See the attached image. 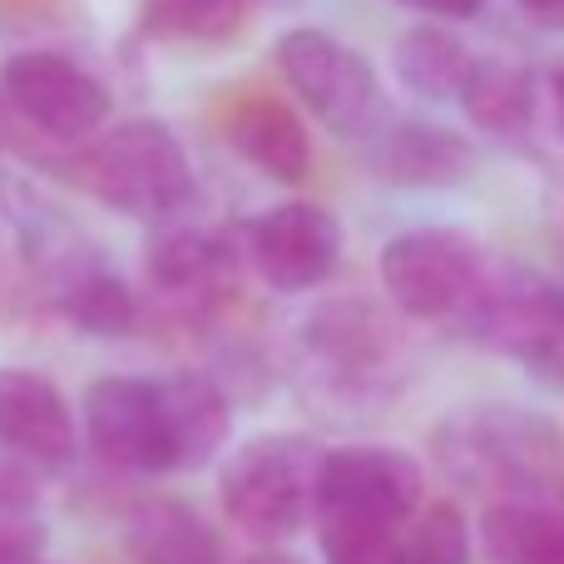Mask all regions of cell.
I'll list each match as a JSON object with an SVG mask.
<instances>
[{
	"label": "cell",
	"mask_w": 564,
	"mask_h": 564,
	"mask_svg": "<svg viewBox=\"0 0 564 564\" xmlns=\"http://www.w3.org/2000/svg\"><path fill=\"white\" fill-rule=\"evenodd\" d=\"M278 69L292 95L341 139H361L381 124V79L367 55L337 40L332 30L302 25L278 40Z\"/></svg>",
	"instance_id": "obj_6"
},
{
	"label": "cell",
	"mask_w": 564,
	"mask_h": 564,
	"mask_svg": "<svg viewBox=\"0 0 564 564\" xmlns=\"http://www.w3.org/2000/svg\"><path fill=\"white\" fill-rule=\"evenodd\" d=\"M391 347H397V337L361 302H332L307 327V357L317 361L327 391H337V397L371 401V391H387Z\"/></svg>",
	"instance_id": "obj_12"
},
{
	"label": "cell",
	"mask_w": 564,
	"mask_h": 564,
	"mask_svg": "<svg viewBox=\"0 0 564 564\" xmlns=\"http://www.w3.org/2000/svg\"><path fill=\"white\" fill-rule=\"evenodd\" d=\"M169 397V421H174V446H178V466H204L218 456V446L228 441V397L224 387H214L208 377H169L164 381Z\"/></svg>",
	"instance_id": "obj_20"
},
{
	"label": "cell",
	"mask_w": 564,
	"mask_h": 564,
	"mask_svg": "<svg viewBox=\"0 0 564 564\" xmlns=\"http://www.w3.org/2000/svg\"><path fill=\"white\" fill-rule=\"evenodd\" d=\"M496 268V258L456 228H416L381 248V288H387L391 307L416 322H460L466 327L470 312L490 292Z\"/></svg>",
	"instance_id": "obj_3"
},
{
	"label": "cell",
	"mask_w": 564,
	"mask_h": 564,
	"mask_svg": "<svg viewBox=\"0 0 564 564\" xmlns=\"http://www.w3.org/2000/svg\"><path fill=\"white\" fill-rule=\"evenodd\" d=\"M75 411L55 381L30 367H0V451L35 470H59L75 460Z\"/></svg>",
	"instance_id": "obj_11"
},
{
	"label": "cell",
	"mask_w": 564,
	"mask_h": 564,
	"mask_svg": "<svg viewBox=\"0 0 564 564\" xmlns=\"http://www.w3.org/2000/svg\"><path fill=\"white\" fill-rule=\"evenodd\" d=\"M466 115L476 119L490 134H516L530 124L535 115V85L520 65L510 59H476V75H470L466 95H460Z\"/></svg>",
	"instance_id": "obj_21"
},
{
	"label": "cell",
	"mask_w": 564,
	"mask_h": 564,
	"mask_svg": "<svg viewBox=\"0 0 564 564\" xmlns=\"http://www.w3.org/2000/svg\"><path fill=\"white\" fill-rule=\"evenodd\" d=\"M45 535L25 516H0V564H40Z\"/></svg>",
	"instance_id": "obj_25"
},
{
	"label": "cell",
	"mask_w": 564,
	"mask_h": 564,
	"mask_svg": "<svg viewBox=\"0 0 564 564\" xmlns=\"http://www.w3.org/2000/svg\"><path fill=\"white\" fill-rule=\"evenodd\" d=\"M55 302L89 337H129L139 322V302H134V292H129V282L109 263H99L95 253L59 268Z\"/></svg>",
	"instance_id": "obj_17"
},
{
	"label": "cell",
	"mask_w": 564,
	"mask_h": 564,
	"mask_svg": "<svg viewBox=\"0 0 564 564\" xmlns=\"http://www.w3.org/2000/svg\"><path fill=\"white\" fill-rule=\"evenodd\" d=\"M228 139L258 174L278 178V184H302L312 169L307 124L297 119V109L273 95L238 99L234 115H228Z\"/></svg>",
	"instance_id": "obj_14"
},
{
	"label": "cell",
	"mask_w": 564,
	"mask_h": 564,
	"mask_svg": "<svg viewBox=\"0 0 564 564\" xmlns=\"http://www.w3.org/2000/svg\"><path fill=\"white\" fill-rule=\"evenodd\" d=\"M40 500V476L30 460L0 451V516H25Z\"/></svg>",
	"instance_id": "obj_24"
},
{
	"label": "cell",
	"mask_w": 564,
	"mask_h": 564,
	"mask_svg": "<svg viewBox=\"0 0 564 564\" xmlns=\"http://www.w3.org/2000/svg\"><path fill=\"white\" fill-rule=\"evenodd\" d=\"M421 510V466L391 446L327 451L317 480V535L327 564H401V535Z\"/></svg>",
	"instance_id": "obj_1"
},
{
	"label": "cell",
	"mask_w": 564,
	"mask_h": 564,
	"mask_svg": "<svg viewBox=\"0 0 564 564\" xmlns=\"http://www.w3.org/2000/svg\"><path fill=\"white\" fill-rule=\"evenodd\" d=\"M470 337L520 357L530 371L564 387V288L530 268H496L490 292L466 322Z\"/></svg>",
	"instance_id": "obj_7"
},
{
	"label": "cell",
	"mask_w": 564,
	"mask_h": 564,
	"mask_svg": "<svg viewBox=\"0 0 564 564\" xmlns=\"http://www.w3.org/2000/svg\"><path fill=\"white\" fill-rule=\"evenodd\" d=\"M401 564H470V525L451 500L421 506L401 535Z\"/></svg>",
	"instance_id": "obj_23"
},
{
	"label": "cell",
	"mask_w": 564,
	"mask_h": 564,
	"mask_svg": "<svg viewBox=\"0 0 564 564\" xmlns=\"http://www.w3.org/2000/svg\"><path fill=\"white\" fill-rule=\"evenodd\" d=\"M248 564H297V560H288V555H278V550H268V555H253Z\"/></svg>",
	"instance_id": "obj_28"
},
{
	"label": "cell",
	"mask_w": 564,
	"mask_h": 564,
	"mask_svg": "<svg viewBox=\"0 0 564 564\" xmlns=\"http://www.w3.org/2000/svg\"><path fill=\"white\" fill-rule=\"evenodd\" d=\"M397 6L421 10V15H431V20H470V15H480L486 0H397Z\"/></svg>",
	"instance_id": "obj_26"
},
{
	"label": "cell",
	"mask_w": 564,
	"mask_h": 564,
	"mask_svg": "<svg viewBox=\"0 0 564 564\" xmlns=\"http://www.w3.org/2000/svg\"><path fill=\"white\" fill-rule=\"evenodd\" d=\"M397 79L421 99H460L476 75V55L470 45L446 25H416L397 40L391 50Z\"/></svg>",
	"instance_id": "obj_19"
},
{
	"label": "cell",
	"mask_w": 564,
	"mask_h": 564,
	"mask_svg": "<svg viewBox=\"0 0 564 564\" xmlns=\"http://www.w3.org/2000/svg\"><path fill=\"white\" fill-rule=\"evenodd\" d=\"M144 263H149V282H154L164 297L208 302V297H218V288H224L228 278H234L238 248L228 243L224 234H214V228L174 224L159 238H149Z\"/></svg>",
	"instance_id": "obj_13"
},
{
	"label": "cell",
	"mask_w": 564,
	"mask_h": 564,
	"mask_svg": "<svg viewBox=\"0 0 564 564\" xmlns=\"http://www.w3.org/2000/svg\"><path fill=\"white\" fill-rule=\"evenodd\" d=\"M85 431L105 466L129 476L178 470L174 421H169L164 381L154 377H99L85 391Z\"/></svg>",
	"instance_id": "obj_8"
},
{
	"label": "cell",
	"mask_w": 564,
	"mask_h": 564,
	"mask_svg": "<svg viewBox=\"0 0 564 564\" xmlns=\"http://www.w3.org/2000/svg\"><path fill=\"white\" fill-rule=\"evenodd\" d=\"M525 6H530V10H560L564 0H525Z\"/></svg>",
	"instance_id": "obj_29"
},
{
	"label": "cell",
	"mask_w": 564,
	"mask_h": 564,
	"mask_svg": "<svg viewBox=\"0 0 564 564\" xmlns=\"http://www.w3.org/2000/svg\"><path fill=\"white\" fill-rule=\"evenodd\" d=\"M243 258L273 292H312L341 258V224L322 204L292 198L243 228Z\"/></svg>",
	"instance_id": "obj_10"
},
{
	"label": "cell",
	"mask_w": 564,
	"mask_h": 564,
	"mask_svg": "<svg viewBox=\"0 0 564 564\" xmlns=\"http://www.w3.org/2000/svg\"><path fill=\"white\" fill-rule=\"evenodd\" d=\"M377 169L401 188H456L476 169V149L441 124H391L377 139Z\"/></svg>",
	"instance_id": "obj_16"
},
{
	"label": "cell",
	"mask_w": 564,
	"mask_h": 564,
	"mask_svg": "<svg viewBox=\"0 0 564 564\" xmlns=\"http://www.w3.org/2000/svg\"><path fill=\"white\" fill-rule=\"evenodd\" d=\"M85 184L99 204L154 224L194 204L198 178L174 129L159 119H129L95 139V149L85 154Z\"/></svg>",
	"instance_id": "obj_5"
},
{
	"label": "cell",
	"mask_w": 564,
	"mask_h": 564,
	"mask_svg": "<svg viewBox=\"0 0 564 564\" xmlns=\"http://www.w3.org/2000/svg\"><path fill=\"white\" fill-rule=\"evenodd\" d=\"M0 95L25 124L59 144H85L109 119V89L85 65L50 50H20L0 65Z\"/></svg>",
	"instance_id": "obj_9"
},
{
	"label": "cell",
	"mask_w": 564,
	"mask_h": 564,
	"mask_svg": "<svg viewBox=\"0 0 564 564\" xmlns=\"http://www.w3.org/2000/svg\"><path fill=\"white\" fill-rule=\"evenodd\" d=\"M480 535L496 564H564V496L500 500Z\"/></svg>",
	"instance_id": "obj_18"
},
{
	"label": "cell",
	"mask_w": 564,
	"mask_h": 564,
	"mask_svg": "<svg viewBox=\"0 0 564 564\" xmlns=\"http://www.w3.org/2000/svg\"><path fill=\"white\" fill-rule=\"evenodd\" d=\"M436 456L460 486L486 490L490 506L564 496L555 431L540 416H525V411L496 406L446 421V431L436 436Z\"/></svg>",
	"instance_id": "obj_2"
},
{
	"label": "cell",
	"mask_w": 564,
	"mask_h": 564,
	"mask_svg": "<svg viewBox=\"0 0 564 564\" xmlns=\"http://www.w3.org/2000/svg\"><path fill=\"white\" fill-rule=\"evenodd\" d=\"M550 99H555V119H560V134H564V59L550 69Z\"/></svg>",
	"instance_id": "obj_27"
},
{
	"label": "cell",
	"mask_w": 564,
	"mask_h": 564,
	"mask_svg": "<svg viewBox=\"0 0 564 564\" xmlns=\"http://www.w3.org/2000/svg\"><path fill=\"white\" fill-rule=\"evenodd\" d=\"M124 545L139 564H228L218 530L174 496L139 500L124 520Z\"/></svg>",
	"instance_id": "obj_15"
},
{
	"label": "cell",
	"mask_w": 564,
	"mask_h": 564,
	"mask_svg": "<svg viewBox=\"0 0 564 564\" xmlns=\"http://www.w3.org/2000/svg\"><path fill=\"white\" fill-rule=\"evenodd\" d=\"M253 0H144L139 25L154 40H174V45H218V40L238 35L248 20Z\"/></svg>",
	"instance_id": "obj_22"
},
{
	"label": "cell",
	"mask_w": 564,
	"mask_h": 564,
	"mask_svg": "<svg viewBox=\"0 0 564 564\" xmlns=\"http://www.w3.org/2000/svg\"><path fill=\"white\" fill-rule=\"evenodd\" d=\"M327 451L307 436H258L234 451L218 476V496L238 530L253 540H288L317 510Z\"/></svg>",
	"instance_id": "obj_4"
}]
</instances>
